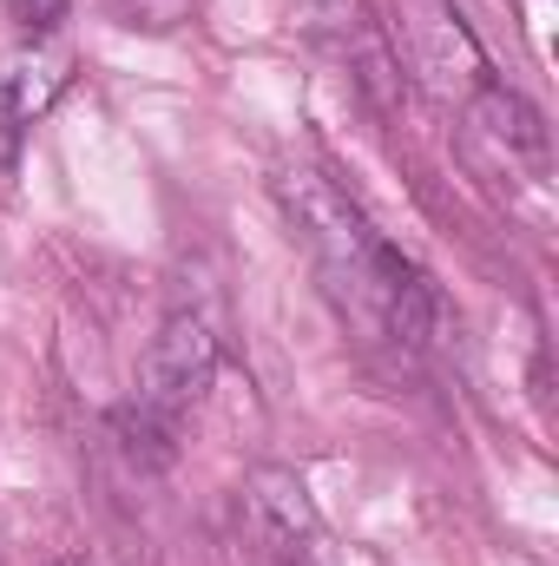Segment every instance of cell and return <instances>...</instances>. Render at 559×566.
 I'll return each mask as SVG.
<instances>
[{
    "label": "cell",
    "instance_id": "6da1fadb",
    "mask_svg": "<svg viewBox=\"0 0 559 566\" xmlns=\"http://www.w3.org/2000/svg\"><path fill=\"white\" fill-rule=\"evenodd\" d=\"M271 185H277L283 218H289L296 238L316 251V264L336 277V290H349L356 303H369L395 244L362 218V205H356L336 178H323V171H309V165H283Z\"/></svg>",
    "mask_w": 559,
    "mask_h": 566
},
{
    "label": "cell",
    "instance_id": "7a4b0ae2",
    "mask_svg": "<svg viewBox=\"0 0 559 566\" xmlns=\"http://www.w3.org/2000/svg\"><path fill=\"white\" fill-rule=\"evenodd\" d=\"M402 7V40L415 73L454 106H474L494 86V66L481 53V40L467 33V20L454 13V0H395Z\"/></svg>",
    "mask_w": 559,
    "mask_h": 566
},
{
    "label": "cell",
    "instance_id": "3957f363",
    "mask_svg": "<svg viewBox=\"0 0 559 566\" xmlns=\"http://www.w3.org/2000/svg\"><path fill=\"white\" fill-rule=\"evenodd\" d=\"M211 376H218V336L198 316H171L139 363V402L158 416H184L204 402Z\"/></svg>",
    "mask_w": 559,
    "mask_h": 566
},
{
    "label": "cell",
    "instance_id": "277c9868",
    "mask_svg": "<svg viewBox=\"0 0 559 566\" xmlns=\"http://www.w3.org/2000/svg\"><path fill=\"white\" fill-rule=\"evenodd\" d=\"M244 514H251V534H257V554L271 566H323V527L303 501V488L289 474H251L244 488Z\"/></svg>",
    "mask_w": 559,
    "mask_h": 566
},
{
    "label": "cell",
    "instance_id": "5b68a950",
    "mask_svg": "<svg viewBox=\"0 0 559 566\" xmlns=\"http://www.w3.org/2000/svg\"><path fill=\"white\" fill-rule=\"evenodd\" d=\"M53 99V66H40L33 53L0 60V151H13L20 126Z\"/></svg>",
    "mask_w": 559,
    "mask_h": 566
},
{
    "label": "cell",
    "instance_id": "8992f818",
    "mask_svg": "<svg viewBox=\"0 0 559 566\" xmlns=\"http://www.w3.org/2000/svg\"><path fill=\"white\" fill-rule=\"evenodd\" d=\"M474 119H481L487 139L507 145V151H527V158L547 151V126H540V113H534L520 93H507V86H487V93L474 99Z\"/></svg>",
    "mask_w": 559,
    "mask_h": 566
},
{
    "label": "cell",
    "instance_id": "52a82bcc",
    "mask_svg": "<svg viewBox=\"0 0 559 566\" xmlns=\"http://www.w3.org/2000/svg\"><path fill=\"white\" fill-rule=\"evenodd\" d=\"M113 428L126 434V454L139 461V468H171L178 461V416H158V409H145V402H126Z\"/></svg>",
    "mask_w": 559,
    "mask_h": 566
},
{
    "label": "cell",
    "instance_id": "ba28073f",
    "mask_svg": "<svg viewBox=\"0 0 559 566\" xmlns=\"http://www.w3.org/2000/svg\"><path fill=\"white\" fill-rule=\"evenodd\" d=\"M13 7V20L27 27V33H53L60 20H66V0H7Z\"/></svg>",
    "mask_w": 559,
    "mask_h": 566
},
{
    "label": "cell",
    "instance_id": "9c48e42d",
    "mask_svg": "<svg viewBox=\"0 0 559 566\" xmlns=\"http://www.w3.org/2000/svg\"><path fill=\"white\" fill-rule=\"evenodd\" d=\"M60 566H80V560H60Z\"/></svg>",
    "mask_w": 559,
    "mask_h": 566
}]
</instances>
